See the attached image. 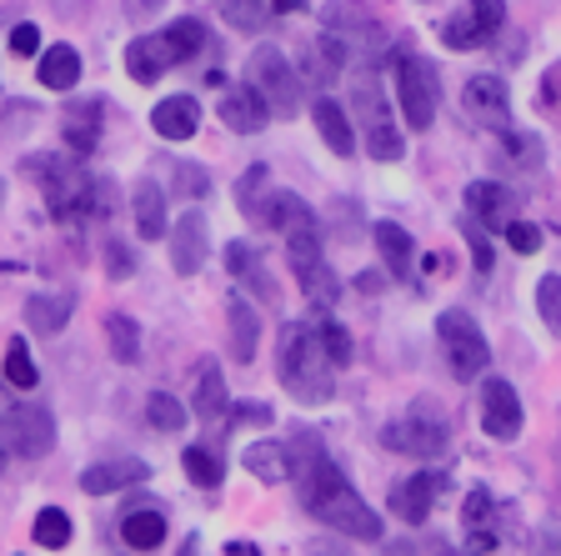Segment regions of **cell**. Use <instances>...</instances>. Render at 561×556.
I'll use <instances>...</instances> for the list:
<instances>
[{"label":"cell","instance_id":"6da1fadb","mask_svg":"<svg viewBox=\"0 0 561 556\" xmlns=\"http://www.w3.org/2000/svg\"><path fill=\"white\" fill-rule=\"evenodd\" d=\"M286 446H291V476H296V491H301V507L311 511L316 522L351 536V542H381L386 536L381 517L362 501V491L346 481V472L316 446L311 431H296Z\"/></svg>","mask_w":561,"mask_h":556},{"label":"cell","instance_id":"7a4b0ae2","mask_svg":"<svg viewBox=\"0 0 561 556\" xmlns=\"http://www.w3.org/2000/svg\"><path fill=\"white\" fill-rule=\"evenodd\" d=\"M25 175L41 185V196H46V211L50 220L60 226H81L91 216H111V181H95L81 161H70V156H56V151H41V156H25Z\"/></svg>","mask_w":561,"mask_h":556},{"label":"cell","instance_id":"3957f363","mask_svg":"<svg viewBox=\"0 0 561 556\" xmlns=\"http://www.w3.org/2000/svg\"><path fill=\"white\" fill-rule=\"evenodd\" d=\"M276 376L301 406H327L331 396H336V361L327 356V347H321V337H316V321L280 326Z\"/></svg>","mask_w":561,"mask_h":556},{"label":"cell","instance_id":"277c9868","mask_svg":"<svg viewBox=\"0 0 561 556\" xmlns=\"http://www.w3.org/2000/svg\"><path fill=\"white\" fill-rule=\"evenodd\" d=\"M351 116L362 126V140H366V156H371V161H401V156H407V140H401V126H397V116H391V105H386L376 76H362V81L351 86Z\"/></svg>","mask_w":561,"mask_h":556},{"label":"cell","instance_id":"5b68a950","mask_svg":"<svg viewBox=\"0 0 561 556\" xmlns=\"http://www.w3.org/2000/svg\"><path fill=\"white\" fill-rule=\"evenodd\" d=\"M391 86H397V101H401V116H407L411 131H426L436 121V66L416 50H397L391 56Z\"/></svg>","mask_w":561,"mask_h":556},{"label":"cell","instance_id":"8992f818","mask_svg":"<svg viewBox=\"0 0 561 556\" xmlns=\"http://www.w3.org/2000/svg\"><path fill=\"white\" fill-rule=\"evenodd\" d=\"M436 337H442L446 366H451L456 382H477L481 371H486L491 347H486V337H481V326L471 321L467 311H442L436 316Z\"/></svg>","mask_w":561,"mask_h":556},{"label":"cell","instance_id":"52a82bcc","mask_svg":"<svg viewBox=\"0 0 561 556\" xmlns=\"http://www.w3.org/2000/svg\"><path fill=\"white\" fill-rule=\"evenodd\" d=\"M381 446L397 456H442L446 452V417H436L432 401H416L407 417L381 431Z\"/></svg>","mask_w":561,"mask_h":556},{"label":"cell","instance_id":"ba28073f","mask_svg":"<svg viewBox=\"0 0 561 556\" xmlns=\"http://www.w3.org/2000/svg\"><path fill=\"white\" fill-rule=\"evenodd\" d=\"M251 86L266 95L271 116H296L301 111V76L276 46H256L251 50Z\"/></svg>","mask_w":561,"mask_h":556},{"label":"cell","instance_id":"9c48e42d","mask_svg":"<svg viewBox=\"0 0 561 556\" xmlns=\"http://www.w3.org/2000/svg\"><path fill=\"white\" fill-rule=\"evenodd\" d=\"M0 446L25 456V462L46 456L56 446V417L46 406H11V411H0Z\"/></svg>","mask_w":561,"mask_h":556},{"label":"cell","instance_id":"30bf717a","mask_svg":"<svg viewBox=\"0 0 561 556\" xmlns=\"http://www.w3.org/2000/svg\"><path fill=\"white\" fill-rule=\"evenodd\" d=\"M461 111H467L481 131H491V136L512 131V91H506L502 76H471V81L461 86Z\"/></svg>","mask_w":561,"mask_h":556},{"label":"cell","instance_id":"8fae6325","mask_svg":"<svg viewBox=\"0 0 561 556\" xmlns=\"http://www.w3.org/2000/svg\"><path fill=\"white\" fill-rule=\"evenodd\" d=\"M477 411H481V431L496 441H516L522 436V396H516L512 382H502V376H486L481 382V396H477Z\"/></svg>","mask_w":561,"mask_h":556},{"label":"cell","instance_id":"7c38bea8","mask_svg":"<svg viewBox=\"0 0 561 556\" xmlns=\"http://www.w3.org/2000/svg\"><path fill=\"white\" fill-rule=\"evenodd\" d=\"M506 25V0H467V11L442 21V46L451 50H477L486 35Z\"/></svg>","mask_w":561,"mask_h":556},{"label":"cell","instance_id":"4fadbf2b","mask_svg":"<svg viewBox=\"0 0 561 556\" xmlns=\"http://www.w3.org/2000/svg\"><path fill=\"white\" fill-rule=\"evenodd\" d=\"M442 491H446V476L442 472H416V476H407V481H397V487H391V511H397L407 526H426Z\"/></svg>","mask_w":561,"mask_h":556},{"label":"cell","instance_id":"5bb4252c","mask_svg":"<svg viewBox=\"0 0 561 556\" xmlns=\"http://www.w3.org/2000/svg\"><path fill=\"white\" fill-rule=\"evenodd\" d=\"M140 481H151V466L140 462V456H111V462H95L81 472L85 497H111V491L140 487Z\"/></svg>","mask_w":561,"mask_h":556},{"label":"cell","instance_id":"9a60e30c","mask_svg":"<svg viewBox=\"0 0 561 556\" xmlns=\"http://www.w3.org/2000/svg\"><path fill=\"white\" fill-rule=\"evenodd\" d=\"M171 66H181V60H175V50H171V41H165V31L136 35V41L126 46V76H130L136 86H156Z\"/></svg>","mask_w":561,"mask_h":556},{"label":"cell","instance_id":"2e32d148","mask_svg":"<svg viewBox=\"0 0 561 556\" xmlns=\"http://www.w3.org/2000/svg\"><path fill=\"white\" fill-rule=\"evenodd\" d=\"M206 251H210L206 216H201V211H186V216L175 220V231H171V266H175V276H196V271L206 266Z\"/></svg>","mask_w":561,"mask_h":556},{"label":"cell","instance_id":"e0dca14e","mask_svg":"<svg viewBox=\"0 0 561 556\" xmlns=\"http://www.w3.org/2000/svg\"><path fill=\"white\" fill-rule=\"evenodd\" d=\"M221 121L236 131V136H256V131H266L271 105H266V95H261L251 81L231 86V91L221 95Z\"/></svg>","mask_w":561,"mask_h":556},{"label":"cell","instance_id":"ac0fdd59","mask_svg":"<svg viewBox=\"0 0 561 556\" xmlns=\"http://www.w3.org/2000/svg\"><path fill=\"white\" fill-rule=\"evenodd\" d=\"M226 271H231V276L241 281L251 296H261L266 306H280L276 281H271V271L261 266V256H256V246H251V241H231V246H226Z\"/></svg>","mask_w":561,"mask_h":556},{"label":"cell","instance_id":"d6986e66","mask_svg":"<svg viewBox=\"0 0 561 556\" xmlns=\"http://www.w3.org/2000/svg\"><path fill=\"white\" fill-rule=\"evenodd\" d=\"M101 116H105V105L95 101V95L91 101H70L66 116H60V136H66V146L81 156V161L101 146Z\"/></svg>","mask_w":561,"mask_h":556},{"label":"cell","instance_id":"ffe728a7","mask_svg":"<svg viewBox=\"0 0 561 556\" xmlns=\"http://www.w3.org/2000/svg\"><path fill=\"white\" fill-rule=\"evenodd\" d=\"M467 211L481 220V226H491V231H506V226L516 220V196L496 181H471L467 185Z\"/></svg>","mask_w":561,"mask_h":556},{"label":"cell","instance_id":"44dd1931","mask_svg":"<svg viewBox=\"0 0 561 556\" xmlns=\"http://www.w3.org/2000/svg\"><path fill=\"white\" fill-rule=\"evenodd\" d=\"M327 31H336L341 41H366V46H386V25L371 11H362L356 0H331L327 5Z\"/></svg>","mask_w":561,"mask_h":556},{"label":"cell","instance_id":"7402d4cb","mask_svg":"<svg viewBox=\"0 0 561 556\" xmlns=\"http://www.w3.org/2000/svg\"><path fill=\"white\" fill-rule=\"evenodd\" d=\"M70 311H76V291H35V296H25V326L41 331V337L66 331Z\"/></svg>","mask_w":561,"mask_h":556},{"label":"cell","instance_id":"603a6c76","mask_svg":"<svg viewBox=\"0 0 561 556\" xmlns=\"http://www.w3.org/2000/svg\"><path fill=\"white\" fill-rule=\"evenodd\" d=\"M151 126L161 140H191L201 131V101L196 95H165L151 111Z\"/></svg>","mask_w":561,"mask_h":556},{"label":"cell","instance_id":"cb8c5ba5","mask_svg":"<svg viewBox=\"0 0 561 556\" xmlns=\"http://www.w3.org/2000/svg\"><path fill=\"white\" fill-rule=\"evenodd\" d=\"M271 196H276V185H271V171L261 161L236 181V206H241V216L251 220V226H261V231H271Z\"/></svg>","mask_w":561,"mask_h":556},{"label":"cell","instance_id":"d4e9b609","mask_svg":"<svg viewBox=\"0 0 561 556\" xmlns=\"http://www.w3.org/2000/svg\"><path fill=\"white\" fill-rule=\"evenodd\" d=\"M226 326H231V356L245 366V361L256 356V341H261V316H256V306L245 302L241 291H231V296H226Z\"/></svg>","mask_w":561,"mask_h":556},{"label":"cell","instance_id":"484cf974","mask_svg":"<svg viewBox=\"0 0 561 556\" xmlns=\"http://www.w3.org/2000/svg\"><path fill=\"white\" fill-rule=\"evenodd\" d=\"M241 466L256 481H266V487H280L286 476H291V446L286 441H251L241 452Z\"/></svg>","mask_w":561,"mask_h":556},{"label":"cell","instance_id":"4316f807","mask_svg":"<svg viewBox=\"0 0 561 556\" xmlns=\"http://www.w3.org/2000/svg\"><path fill=\"white\" fill-rule=\"evenodd\" d=\"M341 66H346V41H341L336 31L316 35L311 46H306V81L311 86H336Z\"/></svg>","mask_w":561,"mask_h":556},{"label":"cell","instance_id":"83f0119b","mask_svg":"<svg viewBox=\"0 0 561 556\" xmlns=\"http://www.w3.org/2000/svg\"><path fill=\"white\" fill-rule=\"evenodd\" d=\"M191 411H196L201 421H221L226 411H231V392H226V376L216 361H201L196 392H191Z\"/></svg>","mask_w":561,"mask_h":556},{"label":"cell","instance_id":"f1b7e54d","mask_svg":"<svg viewBox=\"0 0 561 556\" xmlns=\"http://www.w3.org/2000/svg\"><path fill=\"white\" fill-rule=\"evenodd\" d=\"M130 211H136L140 241H161L165 236V191L151 181V175H140L136 181V191H130Z\"/></svg>","mask_w":561,"mask_h":556},{"label":"cell","instance_id":"f546056e","mask_svg":"<svg viewBox=\"0 0 561 556\" xmlns=\"http://www.w3.org/2000/svg\"><path fill=\"white\" fill-rule=\"evenodd\" d=\"M311 121H316V131H321V140H327L336 156H351L356 151V131H351V116L341 111L331 95H316V105H311Z\"/></svg>","mask_w":561,"mask_h":556},{"label":"cell","instance_id":"4dcf8cb0","mask_svg":"<svg viewBox=\"0 0 561 556\" xmlns=\"http://www.w3.org/2000/svg\"><path fill=\"white\" fill-rule=\"evenodd\" d=\"M46 91H76L81 86V50L76 46H50L41 50V66H35Z\"/></svg>","mask_w":561,"mask_h":556},{"label":"cell","instance_id":"1f68e13d","mask_svg":"<svg viewBox=\"0 0 561 556\" xmlns=\"http://www.w3.org/2000/svg\"><path fill=\"white\" fill-rule=\"evenodd\" d=\"M121 542L136 552H156L165 542V511L161 507H130L121 517Z\"/></svg>","mask_w":561,"mask_h":556},{"label":"cell","instance_id":"d6a6232c","mask_svg":"<svg viewBox=\"0 0 561 556\" xmlns=\"http://www.w3.org/2000/svg\"><path fill=\"white\" fill-rule=\"evenodd\" d=\"M371 236H376V251H381L386 271H391L397 281H407V276H411V256H416V241L401 231L397 220H376Z\"/></svg>","mask_w":561,"mask_h":556},{"label":"cell","instance_id":"836d02e7","mask_svg":"<svg viewBox=\"0 0 561 556\" xmlns=\"http://www.w3.org/2000/svg\"><path fill=\"white\" fill-rule=\"evenodd\" d=\"M181 466H186V476H191V487H206V491H216L226 481V462H221V452L216 446H206V441H196V446H186L181 452Z\"/></svg>","mask_w":561,"mask_h":556},{"label":"cell","instance_id":"e575fe53","mask_svg":"<svg viewBox=\"0 0 561 556\" xmlns=\"http://www.w3.org/2000/svg\"><path fill=\"white\" fill-rule=\"evenodd\" d=\"M105 341H111V356H116L121 366H136L140 361V326L130 321L126 311L105 316Z\"/></svg>","mask_w":561,"mask_h":556},{"label":"cell","instance_id":"d590c367","mask_svg":"<svg viewBox=\"0 0 561 556\" xmlns=\"http://www.w3.org/2000/svg\"><path fill=\"white\" fill-rule=\"evenodd\" d=\"M165 41H171V50H175V60L186 66V60H196L201 50L210 46V31L196 21V15H181V21H171L165 25Z\"/></svg>","mask_w":561,"mask_h":556},{"label":"cell","instance_id":"8d00e7d4","mask_svg":"<svg viewBox=\"0 0 561 556\" xmlns=\"http://www.w3.org/2000/svg\"><path fill=\"white\" fill-rule=\"evenodd\" d=\"M502 151H506V161L516 166V171H531L537 175L541 171V161H547V151H541V140L531 136V131H502Z\"/></svg>","mask_w":561,"mask_h":556},{"label":"cell","instance_id":"74e56055","mask_svg":"<svg viewBox=\"0 0 561 556\" xmlns=\"http://www.w3.org/2000/svg\"><path fill=\"white\" fill-rule=\"evenodd\" d=\"M5 382L15 386V392H35L41 386V371H35V361H31V347H25L21 337H11L5 341Z\"/></svg>","mask_w":561,"mask_h":556},{"label":"cell","instance_id":"f35d334b","mask_svg":"<svg viewBox=\"0 0 561 556\" xmlns=\"http://www.w3.org/2000/svg\"><path fill=\"white\" fill-rule=\"evenodd\" d=\"M146 421H151L156 431H165V436H175V431H186L191 411L175 401L171 392H151V396H146Z\"/></svg>","mask_w":561,"mask_h":556},{"label":"cell","instance_id":"ab89813d","mask_svg":"<svg viewBox=\"0 0 561 556\" xmlns=\"http://www.w3.org/2000/svg\"><path fill=\"white\" fill-rule=\"evenodd\" d=\"M35 546H46V552H60L70 542V517L60 507H41L35 511V526H31Z\"/></svg>","mask_w":561,"mask_h":556},{"label":"cell","instance_id":"60d3db41","mask_svg":"<svg viewBox=\"0 0 561 556\" xmlns=\"http://www.w3.org/2000/svg\"><path fill=\"white\" fill-rule=\"evenodd\" d=\"M171 185L181 201H206L210 196V175L196 161H171Z\"/></svg>","mask_w":561,"mask_h":556},{"label":"cell","instance_id":"b9f144b4","mask_svg":"<svg viewBox=\"0 0 561 556\" xmlns=\"http://www.w3.org/2000/svg\"><path fill=\"white\" fill-rule=\"evenodd\" d=\"M221 15L236 25V31H266L271 11H261V0H216Z\"/></svg>","mask_w":561,"mask_h":556},{"label":"cell","instance_id":"7bdbcfd3","mask_svg":"<svg viewBox=\"0 0 561 556\" xmlns=\"http://www.w3.org/2000/svg\"><path fill=\"white\" fill-rule=\"evenodd\" d=\"M316 337H321L327 356L336 361V371H341V366H351V337H346V326H341L336 316H321V321H316Z\"/></svg>","mask_w":561,"mask_h":556},{"label":"cell","instance_id":"ee69618b","mask_svg":"<svg viewBox=\"0 0 561 556\" xmlns=\"http://www.w3.org/2000/svg\"><path fill=\"white\" fill-rule=\"evenodd\" d=\"M537 311H541V321L551 326V337H561V276H557V271H551V276H541Z\"/></svg>","mask_w":561,"mask_h":556},{"label":"cell","instance_id":"f6af8a7d","mask_svg":"<svg viewBox=\"0 0 561 556\" xmlns=\"http://www.w3.org/2000/svg\"><path fill=\"white\" fill-rule=\"evenodd\" d=\"M461 236H467V246H471V266H477V276H491L496 251H491V241H486V226H477V216H467L461 220Z\"/></svg>","mask_w":561,"mask_h":556},{"label":"cell","instance_id":"bcb514c9","mask_svg":"<svg viewBox=\"0 0 561 556\" xmlns=\"http://www.w3.org/2000/svg\"><path fill=\"white\" fill-rule=\"evenodd\" d=\"M101 256H105V276L111 281H126L130 271H136V251H130L126 241H105Z\"/></svg>","mask_w":561,"mask_h":556},{"label":"cell","instance_id":"7dc6e473","mask_svg":"<svg viewBox=\"0 0 561 556\" xmlns=\"http://www.w3.org/2000/svg\"><path fill=\"white\" fill-rule=\"evenodd\" d=\"M502 236L512 241L516 256H537V251H541V226H531V220H512Z\"/></svg>","mask_w":561,"mask_h":556},{"label":"cell","instance_id":"c3c4849f","mask_svg":"<svg viewBox=\"0 0 561 556\" xmlns=\"http://www.w3.org/2000/svg\"><path fill=\"white\" fill-rule=\"evenodd\" d=\"M226 417H231L236 427H271V421H276V411H271L266 401H241V406H231Z\"/></svg>","mask_w":561,"mask_h":556},{"label":"cell","instance_id":"681fc988","mask_svg":"<svg viewBox=\"0 0 561 556\" xmlns=\"http://www.w3.org/2000/svg\"><path fill=\"white\" fill-rule=\"evenodd\" d=\"M11 50H15V56H21V60L41 56V31H35L31 21H21V25H15V31H11Z\"/></svg>","mask_w":561,"mask_h":556},{"label":"cell","instance_id":"f907efd6","mask_svg":"<svg viewBox=\"0 0 561 556\" xmlns=\"http://www.w3.org/2000/svg\"><path fill=\"white\" fill-rule=\"evenodd\" d=\"M461 522H467L471 532L491 522V497H486V491H471V497H467V507H461Z\"/></svg>","mask_w":561,"mask_h":556},{"label":"cell","instance_id":"816d5d0a","mask_svg":"<svg viewBox=\"0 0 561 556\" xmlns=\"http://www.w3.org/2000/svg\"><path fill=\"white\" fill-rule=\"evenodd\" d=\"M35 121V105L31 101H11L5 105V131H31Z\"/></svg>","mask_w":561,"mask_h":556},{"label":"cell","instance_id":"f5cc1de1","mask_svg":"<svg viewBox=\"0 0 561 556\" xmlns=\"http://www.w3.org/2000/svg\"><path fill=\"white\" fill-rule=\"evenodd\" d=\"M541 101H547L551 111H561V60L547 70V76H541Z\"/></svg>","mask_w":561,"mask_h":556},{"label":"cell","instance_id":"db71d44e","mask_svg":"<svg viewBox=\"0 0 561 556\" xmlns=\"http://www.w3.org/2000/svg\"><path fill=\"white\" fill-rule=\"evenodd\" d=\"M391 552H446V542L442 536H426V542H421V536H407V542H391Z\"/></svg>","mask_w":561,"mask_h":556},{"label":"cell","instance_id":"11a10c76","mask_svg":"<svg viewBox=\"0 0 561 556\" xmlns=\"http://www.w3.org/2000/svg\"><path fill=\"white\" fill-rule=\"evenodd\" d=\"M161 5H165V0H126V15H130V21H146V15H156Z\"/></svg>","mask_w":561,"mask_h":556},{"label":"cell","instance_id":"9f6ffc18","mask_svg":"<svg viewBox=\"0 0 561 556\" xmlns=\"http://www.w3.org/2000/svg\"><path fill=\"white\" fill-rule=\"evenodd\" d=\"M356 286H362L366 296H376V291H381V276H376V271H366V276H356Z\"/></svg>","mask_w":561,"mask_h":556},{"label":"cell","instance_id":"6f0895ef","mask_svg":"<svg viewBox=\"0 0 561 556\" xmlns=\"http://www.w3.org/2000/svg\"><path fill=\"white\" fill-rule=\"evenodd\" d=\"M60 15H85V0H56Z\"/></svg>","mask_w":561,"mask_h":556},{"label":"cell","instance_id":"680465c9","mask_svg":"<svg viewBox=\"0 0 561 556\" xmlns=\"http://www.w3.org/2000/svg\"><path fill=\"white\" fill-rule=\"evenodd\" d=\"M226 552L231 556H256V542H226Z\"/></svg>","mask_w":561,"mask_h":556},{"label":"cell","instance_id":"91938a15","mask_svg":"<svg viewBox=\"0 0 561 556\" xmlns=\"http://www.w3.org/2000/svg\"><path fill=\"white\" fill-rule=\"evenodd\" d=\"M306 0H271V11H280V15H291V11H301Z\"/></svg>","mask_w":561,"mask_h":556},{"label":"cell","instance_id":"94428289","mask_svg":"<svg viewBox=\"0 0 561 556\" xmlns=\"http://www.w3.org/2000/svg\"><path fill=\"white\" fill-rule=\"evenodd\" d=\"M5 456H11V452H5V446H0V472H5Z\"/></svg>","mask_w":561,"mask_h":556},{"label":"cell","instance_id":"6125c7cd","mask_svg":"<svg viewBox=\"0 0 561 556\" xmlns=\"http://www.w3.org/2000/svg\"><path fill=\"white\" fill-rule=\"evenodd\" d=\"M0 206H5V181H0Z\"/></svg>","mask_w":561,"mask_h":556}]
</instances>
